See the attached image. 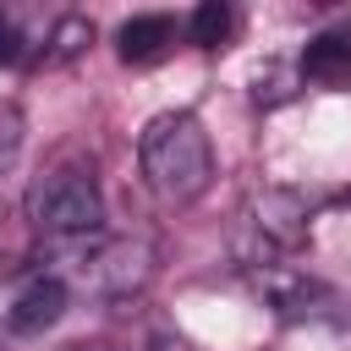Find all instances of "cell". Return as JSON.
I'll use <instances>...</instances> for the list:
<instances>
[{"label":"cell","mask_w":351,"mask_h":351,"mask_svg":"<svg viewBox=\"0 0 351 351\" xmlns=\"http://www.w3.org/2000/svg\"><path fill=\"white\" fill-rule=\"evenodd\" d=\"M137 165L154 197L165 203H197L214 181V143L192 110H165L137 137Z\"/></svg>","instance_id":"obj_1"},{"label":"cell","mask_w":351,"mask_h":351,"mask_svg":"<svg viewBox=\"0 0 351 351\" xmlns=\"http://www.w3.org/2000/svg\"><path fill=\"white\" fill-rule=\"evenodd\" d=\"M27 219L44 241L77 247L104 236V192L88 159H60L27 186Z\"/></svg>","instance_id":"obj_2"},{"label":"cell","mask_w":351,"mask_h":351,"mask_svg":"<svg viewBox=\"0 0 351 351\" xmlns=\"http://www.w3.org/2000/svg\"><path fill=\"white\" fill-rule=\"evenodd\" d=\"M55 269L66 274L71 291L121 302V296H137L154 280V241H143V236H93V241H77L71 258L55 263Z\"/></svg>","instance_id":"obj_3"},{"label":"cell","mask_w":351,"mask_h":351,"mask_svg":"<svg viewBox=\"0 0 351 351\" xmlns=\"http://www.w3.org/2000/svg\"><path fill=\"white\" fill-rule=\"evenodd\" d=\"M313 208L302 192L291 186H263L247 197L241 208V269H263V263H285L302 241H307Z\"/></svg>","instance_id":"obj_4"},{"label":"cell","mask_w":351,"mask_h":351,"mask_svg":"<svg viewBox=\"0 0 351 351\" xmlns=\"http://www.w3.org/2000/svg\"><path fill=\"white\" fill-rule=\"evenodd\" d=\"M71 307V285L55 263H33L0 285V329L5 335H44Z\"/></svg>","instance_id":"obj_5"},{"label":"cell","mask_w":351,"mask_h":351,"mask_svg":"<svg viewBox=\"0 0 351 351\" xmlns=\"http://www.w3.org/2000/svg\"><path fill=\"white\" fill-rule=\"evenodd\" d=\"M176 38H181V22H176V16H165V11H143V16L121 22V33H115V55H121L126 66H154V60H165V55L176 49Z\"/></svg>","instance_id":"obj_6"},{"label":"cell","mask_w":351,"mask_h":351,"mask_svg":"<svg viewBox=\"0 0 351 351\" xmlns=\"http://www.w3.org/2000/svg\"><path fill=\"white\" fill-rule=\"evenodd\" d=\"M296 77L302 88H351V33L346 27H329V33H313L302 60H296Z\"/></svg>","instance_id":"obj_7"},{"label":"cell","mask_w":351,"mask_h":351,"mask_svg":"<svg viewBox=\"0 0 351 351\" xmlns=\"http://www.w3.org/2000/svg\"><path fill=\"white\" fill-rule=\"evenodd\" d=\"M88 44H93V22H88V16H55V22L44 27V66H66V60H77Z\"/></svg>","instance_id":"obj_8"},{"label":"cell","mask_w":351,"mask_h":351,"mask_svg":"<svg viewBox=\"0 0 351 351\" xmlns=\"http://www.w3.org/2000/svg\"><path fill=\"white\" fill-rule=\"evenodd\" d=\"M186 33H192L197 49H219V44L236 33V11H230L225 0H203V5L186 16Z\"/></svg>","instance_id":"obj_9"},{"label":"cell","mask_w":351,"mask_h":351,"mask_svg":"<svg viewBox=\"0 0 351 351\" xmlns=\"http://www.w3.org/2000/svg\"><path fill=\"white\" fill-rule=\"evenodd\" d=\"M27 60H38V44L27 38L16 11H0V66H27Z\"/></svg>","instance_id":"obj_10"},{"label":"cell","mask_w":351,"mask_h":351,"mask_svg":"<svg viewBox=\"0 0 351 351\" xmlns=\"http://www.w3.org/2000/svg\"><path fill=\"white\" fill-rule=\"evenodd\" d=\"M296 82H302V77H296V66H280V60H274V66H269V77H258V104H263V110L285 104V99L296 93Z\"/></svg>","instance_id":"obj_11"},{"label":"cell","mask_w":351,"mask_h":351,"mask_svg":"<svg viewBox=\"0 0 351 351\" xmlns=\"http://www.w3.org/2000/svg\"><path fill=\"white\" fill-rule=\"evenodd\" d=\"M16 154H22V110L16 104H0V181L16 165Z\"/></svg>","instance_id":"obj_12"},{"label":"cell","mask_w":351,"mask_h":351,"mask_svg":"<svg viewBox=\"0 0 351 351\" xmlns=\"http://www.w3.org/2000/svg\"><path fill=\"white\" fill-rule=\"evenodd\" d=\"M148 351H197V346H192L186 335H154V340H148Z\"/></svg>","instance_id":"obj_13"}]
</instances>
